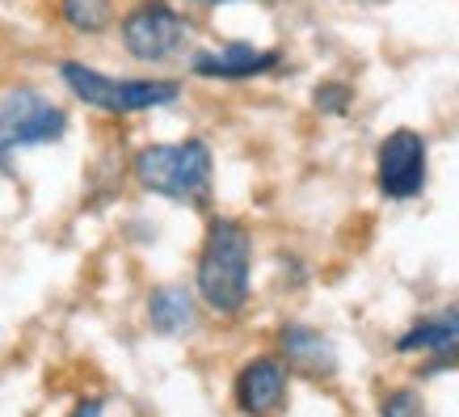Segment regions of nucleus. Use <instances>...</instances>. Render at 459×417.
Instances as JSON below:
<instances>
[{
	"instance_id": "obj_1",
	"label": "nucleus",
	"mask_w": 459,
	"mask_h": 417,
	"mask_svg": "<svg viewBox=\"0 0 459 417\" xmlns=\"http://www.w3.org/2000/svg\"><path fill=\"white\" fill-rule=\"evenodd\" d=\"M195 295L215 317H240L253 300V232L232 215H215L195 262Z\"/></svg>"
},
{
	"instance_id": "obj_2",
	"label": "nucleus",
	"mask_w": 459,
	"mask_h": 417,
	"mask_svg": "<svg viewBox=\"0 0 459 417\" xmlns=\"http://www.w3.org/2000/svg\"><path fill=\"white\" fill-rule=\"evenodd\" d=\"M131 173L148 195L181 203V207H207L211 186H215V156L207 139L186 135L140 148L131 161Z\"/></svg>"
},
{
	"instance_id": "obj_3",
	"label": "nucleus",
	"mask_w": 459,
	"mask_h": 417,
	"mask_svg": "<svg viewBox=\"0 0 459 417\" xmlns=\"http://www.w3.org/2000/svg\"><path fill=\"white\" fill-rule=\"evenodd\" d=\"M59 81L72 89V98L93 106L101 114H143L173 106L181 98L178 81H156V76H110L81 64V59H64L59 64Z\"/></svg>"
},
{
	"instance_id": "obj_4",
	"label": "nucleus",
	"mask_w": 459,
	"mask_h": 417,
	"mask_svg": "<svg viewBox=\"0 0 459 417\" xmlns=\"http://www.w3.org/2000/svg\"><path fill=\"white\" fill-rule=\"evenodd\" d=\"M68 135V110L34 84L0 89V165H9L22 148L59 143Z\"/></svg>"
},
{
	"instance_id": "obj_5",
	"label": "nucleus",
	"mask_w": 459,
	"mask_h": 417,
	"mask_svg": "<svg viewBox=\"0 0 459 417\" xmlns=\"http://www.w3.org/2000/svg\"><path fill=\"white\" fill-rule=\"evenodd\" d=\"M190 34H195V26L169 0H140L118 22V39H123L126 56L140 59V64H169V59L186 56Z\"/></svg>"
},
{
	"instance_id": "obj_6",
	"label": "nucleus",
	"mask_w": 459,
	"mask_h": 417,
	"mask_svg": "<svg viewBox=\"0 0 459 417\" xmlns=\"http://www.w3.org/2000/svg\"><path fill=\"white\" fill-rule=\"evenodd\" d=\"M430 181V143L413 126H396L379 139L376 152V186L388 203L418 198Z\"/></svg>"
},
{
	"instance_id": "obj_7",
	"label": "nucleus",
	"mask_w": 459,
	"mask_h": 417,
	"mask_svg": "<svg viewBox=\"0 0 459 417\" xmlns=\"http://www.w3.org/2000/svg\"><path fill=\"white\" fill-rule=\"evenodd\" d=\"M287 388H291V371L282 367L279 354H257L232 379V401L245 417H274L287 404Z\"/></svg>"
},
{
	"instance_id": "obj_8",
	"label": "nucleus",
	"mask_w": 459,
	"mask_h": 417,
	"mask_svg": "<svg viewBox=\"0 0 459 417\" xmlns=\"http://www.w3.org/2000/svg\"><path fill=\"white\" fill-rule=\"evenodd\" d=\"M282 64L279 47H253V42H228L215 51H195L190 56V72L207 76V81H253L265 76Z\"/></svg>"
},
{
	"instance_id": "obj_9",
	"label": "nucleus",
	"mask_w": 459,
	"mask_h": 417,
	"mask_svg": "<svg viewBox=\"0 0 459 417\" xmlns=\"http://www.w3.org/2000/svg\"><path fill=\"white\" fill-rule=\"evenodd\" d=\"M279 359L287 371H299L307 379H333L337 376V346L329 334H320L316 325L287 320L279 329Z\"/></svg>"
},
{
	"instance_id": "obj_10",
	"label": "nucleus",
	"mask_w": 459,
	"mask_h": 417,
	"mask_svg": "<svg viewBox=\"0 0 459 417\" xmlns=\"http://www.w3.org/2000/svg\"><path fill=\"white\" fill-rule=\"evenodd\" d=\"M401 354H451L459 350V308H438L430 317L413 320L401 337H396Z\"/></svg>"
},
{
	"instance_id": "obj_11",
	"label": "nucleus",
	"mask_w": 459,
	"mask_h": 417,
	"mask_svg": "<svg viewBox=\"0 0 459 417\" xmlns=\"http://www.w3.org/2000/svg\"><path fill=\"white\" fill-rule=\"evenodd\" d=\"M148 325L160 337H186L198 325V295L186 287H156L148 295Z\"/></svg>"
},
{
	"instance_id": "obj_12",
	"label": "nucleus",
	"mask_w": 459,
	"mask_h": 417,
	"mask_svg": "<svg viewBox=\"0 0 459 417\" xmlns=\"http://www.w3.org/2000/svg\"><path fill=\"white\" fill-rule=\"evenodd\" d=\"M59 22L72 34L98 39L114 26V0H59Z\"/></svg>"
},
{
	"instance_id": "obj_13",
	"label": "nucleus",
	"mask_w": 459,
	"mask_h": 417,
	"mask_svg": "<svg viewBox=\"0 0 459 417\" xmlns=\"http://www.w3.org/2000/svg\"><path fill=\"white\" fill-rule=\"evenodd\" d=\"M379 417H430V413H426V396H421L418 388L401 384V388L384 392V401H379Z\"/></svg>"
},
{
	"instance_id": "obj_14",
	"label": "nucleus",
	"mask_w": 459,
	"mask_h": 417,
	"mask_svg": "<svg viewBox=\"0 0 459 417\" xmlns=\"http://www.w3.org/2000/svg\"><path fill=\"white\" fill-rule=\"evenodd\" d=\"M316 110L320 114H346L350 110V101H354V89L350 84H342V81H325V84H316Z\"/></svg>"
},
{
	"instance_id": "obj_15",
	"label": "nucleus",
	"mask_w": 459,
	"mask_h": 417,
	"mask_svg": "<svg viewBox=\"0 0 459 417\" xmlns=\"http://www.w3.org/2000/svg\"><path fill=\"white\" fill-rule=\"evenodd\" d=\"M68 417H106V401L101 396H84V401H76V409Z\"/></svg>"
},
{
	"instance_id": "obj_16",
	"label": "nucleus",
	"mask_w": 459,
	"mask_h": 417,
	"mask_svg": "<svg viewBox=\"0 0 459 417\" xmlns=\"http://www.w3.org/2000/svg\"><path fill=\"white\" fill-rule=\"evenodd\" d=\"M190 4H223V0H190Z\"/></svg>"
}]
</instances>
